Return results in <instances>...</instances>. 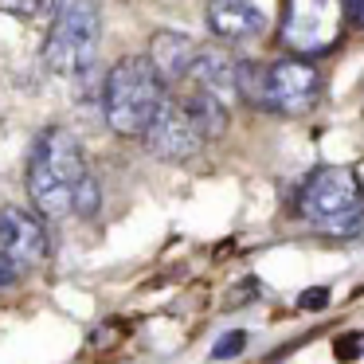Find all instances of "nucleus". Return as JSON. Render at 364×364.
<instances>
[{
  "label": "nucleus",
  "instance_id": "obj_11",
  "mask_svg": "<svg viewBox=\"0 0 364 364\" xmlns=\"http://www.w3.org/2000/svg\"><path fill=\"white\" fill-rule=\"evenodd\" d=\"M28 196H32L36 212L48 215V220H63L71 215V184H63L48 165L40 161H28Z\"/></svg>",
  "mask_w": 364,
  "mask_h": 364
},
{
  "label": "nucleus",
  "instance_id": "obj_15",
  "mask_svg": "<svg viewBox=\"0 0 364 364\" xmlns=\"http://www.w3.org/2000/svg\"><path fill=\"white\" fill-rule=\"evenodd\" d=\"M243 348H247V333L231 329V333H223V337L212 345V360H231V356H239Z\"/></svg>",
  "mask_w": 364,
  "mask_h": 364
},
{
  "label": "nucleus",
  "instance_id": "obj_6",
  "mask_svg": "<svg viewBox=\"0 0 364 364\" xmlns=\"http://www.w3.org/2000/svg\"><path fill=\"white\" fill-rule=\"evenodd\" d=\"M321 95V75L306 59H278L267 67V110L274 114H306Z\"/></svg>",
  "mask_w": 364,
  "mask_h": 364
},
{
  "label": "nucleus",
  "instance_id": "obj_18",
  "mask_svg": "<svg viewBox=\"0 0 364 364\" xmlns=\"http://www.w3.org/2000/svg\"><path fill=\"white\" fill-rule=\"evenodd\" d=\"M20 274H24V270H20L16 262L9 259V255H0V290H9V286H16V282H20Z\"/></svg>",
  "mask_w": 364,
  "mask_h": 364
},
{
  "label": "nucleus",
  "instance_id": "obj_20",
  "mask_svg": "<svg viewBox=\"0 0 364 364\" xmlns=\"http://www.w3.org/2000/svg\"><path fill=\"white\" fill-rule=\"evenodd\" d=\"M353 348H356V356H364V333H360V337H353Z\"/></svg>",
  "mask_w": 364,
  "mask_h": 364
},
{
  "label": "nucleus",
  "instance_id": "obj_1",
  "mask_svg": "<svg viewBox=\"0 0 364 364\" xmlns=\"http://www.w3.org/2000/svg\"><path fill=\"white\" fill-rule=\"evenodd\" d=\"M298 215L325 235H356L364 228V184L353 168L325 165L301 184Z\"/></svg>",
  "mask_w": 364,
  "mask_h": 364
},
{
  "label": "nucleus",
  "instance_id": "obj_9",
  "mask_svg": "<svg viewBox=\"0 0 364 364\" xmlns=\"http://www.w3.org/2000/svg\"><path fill=\"white\" fill-rule=\"evenodd\" d=\"M192 59H196V43H192V36L161 28V32L149 40V55H145V63L153 67V75L161 79V87H181V82L188 79V71H192Z\"/></svg>",
  "mask_w": 364,
  "mask_h": 364
},
{
  "label": "nucleus",
  "instance_id": "obj_2",
  "mask_svg": "<svg viewBox=\"0 0 364 364\" xmlns=\"http://www.w3.org/2000/svg\"><path fill=\"white\" fill-rule=\"evenodd\" d=\"M102 43V12L95 0H59L55 20L43 40V63L63 79H82L95 71Z\"/></svg>",
  "mask_w": 364,
  "mask_h": 364
},
{
  "label": "nucleus",
  "instance_id": "obj_10",
  "mask_svg": "<svg viewBox=\"0 0 364 364\" xmlns=\"http://www.w3.org/2000/svg\"><path fill=\"white\" fill-rule=\"evenodd\" d=\"M208 28L223 43H243L267 32V12L251 0H212L208 4Z\"/></svg>",
  "mask_w": 364,
  "mask_h": 364
},
{
  "label": "nucleus",
  "instance_id": "obj_3",
  "mask_svg": "<svg viewBox=\"0 0 364 364\" xmlns=\"http://www.w3.org/2000/svg\"><path fill=\"white\" fill-rule=\"evenodd\" d=\"M165 98V87L153 75V67L137 55H126L106 71L102 82V118L118 137H141L153 110Z\"/></svg>",
  "mask_w": 364,
  "mask_h": 364
},
{
  "label": "nucleus",
  "instance_id": "obj_7",
  "mask_svg": "<svg viewBox=\"0 0 364 364\" xmlns=\"http://www.w3.org/2000/svg\"><path fill=\"white\" fill-rule=\"evenodd\" d=\"M0 255H9L20 270H32L48 259V228L24 208H0Z\"/></svg>",
  "mask_w": 364,
  "mask_h": 364
},
{
  "label": "nucleus",
  "instance_id": "obj_17",
  "mask_svg": "<svg viewBox=\"0 0 364 364\" xmlns=\"http://www.w3.org/2000/svg\"><path fill=\"white\" fill-rule=\"evenodd\" d=\"M325 306H329V290H325V286H309L298 298V309H306V314H317V309H325Z\"/></svg>",
  "mask_w": 364,
  "mask_h": 364
},
{
  "label": "nucleus",
  "instance_id": "obj_19",
  "mask_svg": "<svg viewBox=\"0 0 364 364\" xmlns=\"http://www.w3.org/2000/svg\"><path fill=\"white\" fill-rule=\"evenodd\" d=\"M259 290H262L259 278H247V282H239V286H235V294L228 298V306H243V301H247V298H255Z\"/></svg>",
  "mask_w": 364,
  "mask_h": 364
},
{
  "label": "nucleus",
  "instance_id": "obj_4",
  "mask_svg": "<svg viewBox=\"0 0 364 364\" xmlns=\"http://www.w3.org/2000/svg\"><path fill=\"white\" fill-rule=\"evenodd\" d=\"M345 20V0H286L282 43L294 55H317L333 48Z\"/></svg>",
  "mask_w": 364,
  "mask_h": 364
},
{
  "label": "nucleus",
  "instance_id": "obj_16",
  "mask_svg": "<svg viewBox=\"0 0 364 364\" xmlns=\"http://www.w3.org/2000/svg\"><path fill=\"white\" fill-rule=\"evenodd\" d=\"M51 0H0V12H9L16 20H36Z\"/></svg>",
  "mask_w": 364,
  "mask_h": 364
},
{
  "label": "nucleus",
  "instance_id": "obj_14",
  "mask_svg": "<svg viewBox=\"0 0 364 364\" xmlns=\"http://www.w3.org/2000/svg\"><path fill=\"white\" fill-rule=\"evenodd\" d=\"M102 208V188H98V181L90 176V168L79 176V184L71 188V212L82 215V220H90V215Z\"/></svg>",
  "mask_w": 364,
  "mask_h": 364
},
{
  "label": "nucleus",
  "instance_id": "obj_5",
  "mask_svg": "<svg viewBox=\"0 0 364 364\" xmlns=\"http://www.w3.org/2000/svg\"><path fill=\"white\" fill-rule=\"evenodd\" d=\"M141 141H145V149H149V157L168 161V165L192 161L208 145L204 137H200V129L188 122V114L181 110L176 98H161V106L153 110L149 126L141 129Z\"/></svg>",
  "mask_w": 364,
  "mask_h": 364
},
{
  "label": "nucleus",
  "instance_id": "obj_12",
  "mask_svg": "<svg viewBox=\"0 0 364 364\" xmlns=\"http://www.w3.org/2000/svg\"><path fill=\"white\" fill-rule=\"evenodd\" d=\"M181 102V110L188 114V122L200 129V137L204 141H215V137L228 134L231 126V114H228V102H220L215 95H208V90H188L184 98H176Z\"/></svg>",
  "mask_w": 364,
  "mask_h": 364
},
{
  "label": "nucleus",
  "instance_id": "obj_8",
  "mask_svg": "<svg viewBox=\"0 0 364 364\" xmlns=\"http://www.w3.org/2000/svg\"><path fill=\"white\" fill-rule=\"evenodd\" d=\"M188 79H196V87L215 95L220 102H231V98H239V55L223 43L196 48Z\"/></svg>",
  "mask_w": 364,
  "mask_h": 364
},
{
  "label": "nucleus",
  "instance_id": "obj_13",
  "mask_svg": "<svg viewBox=\"0 0 364 364\" xmlns=\"http://www.w3.org/2000/svg\"><path fill=\"white\" fill-rule=\"evenodd\" d=\"M239 98H247L255 110H267V67L239 59Z\"/></svg>",
  "mask_w": 364,
  "mask_h": 364
}]
</instances>
